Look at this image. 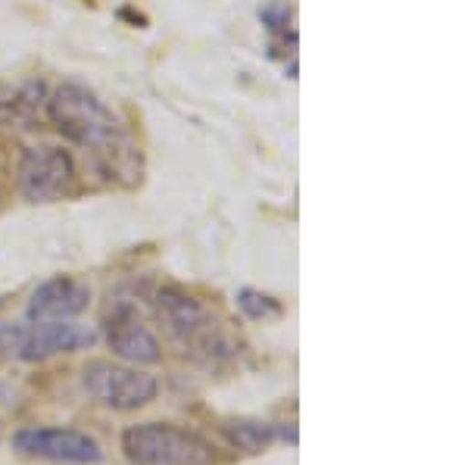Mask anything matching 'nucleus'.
Instances as JSON below:
<instances>
[{
	"instance_id": "f257e3e1",
	"label": "nucleus",
	"mask_w": 468,
	"mask_h": 465,
	"mask_svg": "<svg viewBox=\"0 0 468 465\" xmlns=\"http://www.w3.org/2000/svg\"><path fill=\"white\" fill-rule=\"evenodd\" d=\"M122 449L132 465H216V447L197 431L169 422L132 425L122 434Z\"/></svg>"
},
{
	"instance_id": "1a4fd4ad",
	"label": "nucleus",
	"mask_w": 468,
	"mask_h": 465,
	"mask_svg": "<svg viewBox=\"0 0 468 465\" xmlns=\"http://www.w3.org/2000/svg\"><path fill=\"white\" fill-rule=\"evenodd\" d=\"M90 291L75 279H54L32 294L28 322H63L88 310Z\"/></svg>"
},
{
	"instance_id": "0eeeda50",
	"label": "nucleus",
	"mask_w": 468,
	"mask_h": 465,
	"mask_svg": "<svg viewBox=\"0 0 468 465\" xmlns=\"http://www.w3.org/2000/svg\"><path fill=\"white\" fill-rule=\"evenodd\" d=\"M156 316L165 325L181 347H194V350H209L222 347L218 337L213 334V322H209V312L203 310V303L197 297L185 294L181 288H163L156 294Z\"/></svg>"
},
{
	"instance_id": "9b49d317",
	"label": "nucleus",
	"mask_w": 468,
	"mask_h": 465,
	"mask_svg": "<svg viewBox=\"0 0 468 465\" xmlns=\"http://www.w3.org/2000/svg\"><path fill=\"white\" fill-rule=\"evenodd\" d=\"M225 438L240 453H262L271 440H275V428L266 422H253V418H231L222 425Z\"/></svg>"
},
{
	"instance_id": "f8f14e48",
	"label": "nucleus",
	"mask_w": 468,
	"mask_h": 465,
	"mask_svg": "<svg viewBox=\"0 0 468 465\" xmlns=\"http://www.w3.org/2000/svg\"><path fill=\"white\" fill-rule=\"evenodd\" d=\"M240 310L247 312L250 319H271V316H282V306H278V300H271L266 294H256V291H240L238 297Z\"/></svg>"
},
{
	"instance_id": "7ed1b4c3",
	"label": "nucleus",
	"mask_w": 468,
	"mask_h": 465,
	"mask_svg": "<svg viewBox=\"0 0 468 465\" xmlns=\"http://www.w3.org/2000/svg\"><path fill=\"white\" fill-rule=\"evenodd\" d=\"M97 334L75 322H26V325L0 328V347L19 359H48L54 354H72V350L90 347Z\"/></svg>"
},
{
	"instance_id": "9d476101",
	"label": "nucleus",
	"mask_w": 468,
	"mask_h": 465,
	"mask_svg": "<svg viewBox=\"0 0 468 465\" xmlns=\"http://www.w3.org/2000/svg\"><path fill=\"white\" fill-rule=\"evenodd\" d=\"M44 103V85L41 81H22L10 88L0 85V122L4 125H28L35 122L37 107Z\"/></svg>"
},
{
	"instance_id": "39448f33",
	"label": "nucleus",
	"mask_w": 468,
	"mask_h": 465,
	"mask_svg": "<svg viewBox=\"0 0 468 465\" xmlns=\"http://www.w3.org/2000/svg\"><path fill=\"white\" fill-rule=\"evenodd\" d=\"M75 182L72 156L63 147H28L19 166V187L32 204H54L66 197Z\"/></svg>"
},
{
	"instance_id": "f03ea898",
	"label": "nucleus",
	"mask_w": 468,
	"mask_h": 465,
	"mask_svg": "<svg viewBox=\"0 0 468 465\" xmlns=\"http://www.w3.org/2000/svg\"><path fill=\"white\" fill-rule=\"evenodd\" d=\"M48 116L54 129L79 147L107 150L119 138L116 116L81 85L57 88L54 97L48 100Z\"/></svg>"
},
{
	"instance_id": "423d86ee",
	"label": "nucleus",
	"mask_w": 468,
	"mask_h": 465,
	"mask_svg": "<svg viewBox=\"0 0 468 465\" xmlns=\"http://www.w3.org/2000/svg\"><path fill=\"white\" fill-rule=\"evenodd\" d=\"M13 449L28 460L66 465H94L103 460L101 444L72 428H22L13 438Z\"/></svg>"
},
{
	"instance_id": "6e6552de",
	"label": "nucleus",
	"mask_w": 468,
	"mask_h": 465,
	"mask_svg": "<svg viewBox=\"0 0 468 465\" xmlns=\"http://www.w3.org/2000/svg\"><path fill=\"white\" fill-rule=\"evenodd\" d=\"M107 343L110 350L125 363L134 365H154L163 359V347L156 334L134 316L132 310H119L107 325Z\"/></svg>"
},
{
	"instance_id": "20e7f679",
	"label": "nucleus",
	"mask_w": 468,
	"mask_h": 465,
	"mask_svg": "<svg viewBox=\"0 0 468 465\" xmlns=\"http://www.w3.org/2000/svg\"><path fill=\"white\" fill-rule=\"evenodd\" d=\"M81 381H85V391L110 409H141L160 391V381L154 375L112 363L85 365Z\"/></svg>"
},
{
	"instance_id": "ddd939ff",
	"label": "nucleus",
	"mask_w": 468,
	"mask_h": 465,
	"mask_svg": "<svg viewBox=\"0 0 468 465\" xmlns=\"http://www.w3.org/2000/svg\"><path fill=\"white\" fill-rule=\"evenodd\" d=\"M262 22H269L271 32H288V22H291V6L288 4H271L266 10H260Z\"/></svg>"
}]
</instances>
